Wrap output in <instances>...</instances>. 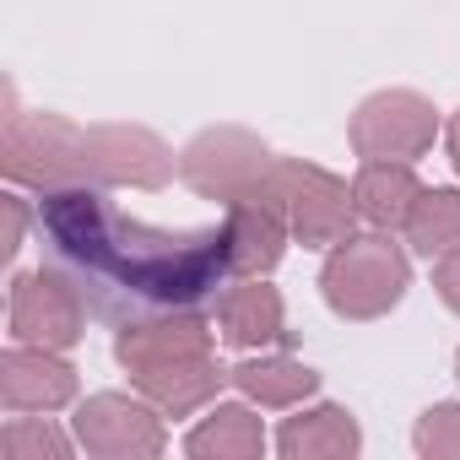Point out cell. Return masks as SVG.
<instances>
[{
	"label": "cell",
	"mask_w": 460,
	"mask_h": 460,
	"mask_svg": "<svg viewBox=\"0 0 460 460\" xmlns=\"http://www.w3.org/2000/svg\"><path fill=\"white\" fill-rule=\"evenodd\" d=\"M33 222L55 266L103 320H130L146 309H200L217 304L234 277L222 227H157L125 217L98 184L49 190Z\"/></svg>",
	"instance_id": "1"
},
{
	"label": "cell",
	"mask_w": 460,
	"mask_h": 460,
	"mask_svg": "<svg viewBox=\"0 0 460 460\" xmlns=\"http://www.w3.org/2000/svg\"><path fill=\"white\" fill-rule=\"evenodd\" d=\"M406 293H411V255L385 227H368V234H352L336 250H325L320 298L336 320H347V325L385 320L390 309H401Z\"/></svg>",
	"instance_id": "2"
},
{
	"label": "cell",
	"mask_w": 460,
	"mask_h": 460,
	"mask_svg": "<svg viewBox=\"0 0 460 460\" xmlns=\"http://www.w3.org/2000/svg\"><path fill=\"white\" fill-rule=\"evenodd\" d=\"M271 179H277V152L244 125H206L179 146V184L195 190L200 200L239 206L271 195Z\"/></svg>",
	"instance_id": "3"
},
{
	"label": "cell",
	"mask_w": 460,
	"mask_h": 460,
	"mask_svg": "<svg viewBox=\"0 0 460 460\" xmlns=\"http://www.w3.org/2000/svg\"><path fill=\"white\" fill-rule=\"evenodd\" d=\"M0 173L39 195L87 184V125L44 109H12L0 136Z\"/></svg>",
	"instance_id": "4"
},
{
	"label": "cell",
	"mask_w": 460,
	"mask_h": 460,
	"mask_svg": "<svg viewBox=\"0 0 460 460\" xmlns=\"http://www.w3.org/2000/svg\"><path fill=\"white\" fill-rule=\"evenodd\" d=\"M271 195L282 200L288 227H293V244H304V250H336L341 239L358 234V200H352V184H347L341 173L320 168V163L277 157Z\"/></svg>",
	"instance_id": "5"
},
{
	"label": "cell",
	"mask_w": 460,
	"mask_h": 460,
	"mask_svg": "<svg viewBox=\"0 0 460 460\" xmlns=\"http://www.w3.org/2000/svg\"><path fill=\"white\" fill-rule=\"evenodd\" d=\"M444 136V119L433 109V98H422L417 87H379L352 109L347 141L363 163L385 157V163H417L433 152V141Z\"/></svg>",
	"instance_id": "6"
},
{
	"label": "cell",
	"mask_w": 460,
	"mask_h": 460,
	"mask_svg": "<svg viewBox=\"0 0 460 460\" xmlns=\"http://www.w3.org/2000/svg\"><path fill=\"white\" fill-rule=\"evenodd\" d=\"M87 298L82 288L60 271V266H39V271H17L12 277V298H6V331L22 347H49V352H71L87 336Z\"/></svg>",
	"instance_id": "7"
},
{
	"label": "cell",
	"mask_w": 460,
	"mask_h": 460,
	"mask_svg": "<svg viewBox=\"0 0 460 460\" xmlns=\"http://www.w3.org/2000/svg\"><path fill=\"white\" fill-rule=\"evenodd\" d=\"M71 433L98 460H152L168 449V422L141 390L136 395L130 390H98V395L76 401Z\"/></svg>",
	"instance_id": "8"
},
{
	"label": "cell",
	"mask_w": 460,
	"mask_h": 460,
	"mask_svg": "<svg viewBox=\"0 0 460 460\" xmlns=\"http://www.w3.org/2000/svg\"><path fill=\"white\" fill-rule=\"evenodd\" d=\"M179 173V152L146 125H87V184L98 190H163Z\"/></svg>",
	"instance_id": "9"
},
{
	"label": "cell",
	"mask_w": 460,
	"mask_h": 460,
	"mask_svg": "<svg viewBox=\"0 0 460 460\" xmlns=\"http://www.w3.org/2000/svg\"><path fill=\"white\" fill-rule=\"evenodd\" d=\"M200 352H217V320H206L200 309H146V314L119 320L114 331V363L130 379L200 358Z\"/></svg>",
	"instance_id": "10"
},
{
	"label": "cell",
	"mask_w": 460,
	"mask_h": 460,
	"mask_svg": "<svg viewBox=\"0 0 460 460\" xmlns=\"http://www.w3.org/2000/svg\"><path fill=\"white\" fill-rule=\"evenodd\" d=\"M76 368L66 363V352H49V347H22L12 341L0 352V406L6 411H66L76 406Z\"/></svg>",
	"instance_id": "11"
},
{
	"label": "cell",
	"mask_w": 460,
	"mask_h": 460,
	"mask_svg": "<svg viewBox=\"0 0 460 460\" xmlns=\"http://www.w3.org/2000/svg\"><path fill=\"white\" fill-rule=\"evenodd\" d=\"M222 239H227V266L234 277H271L293 244V227H288V211L277 195H255V200H239L227 206V222H222Z\"/></svg>",
	"instance_id": "12"
},
{
	"label": "cell",
	"mask_w": 460,
	"mask_h": 460,
	"mask_svg": "<svg viewBox=\"0 0 460 460\" xmlns=\"http://www.w3.org/2000/svg\"><path fill=\"white\" fill-rule=\"evenodd\" d=\"M217 336L234 352H266L288 341V304L266 277L227 282L217 293Z\"/></svg>",
	"instance_id": "13"
},
{
	"label": "cell",
	"mask_w": 460,
	"mask_h": 460,
	"mask_svg": "<svg viewBox=\"0 0 460 460\" xmlns=\"http://www.w3.org/2000/svg\"><path fill=\"white\" fill-rule=\"evenodd\" d=\"M271 444L282 460H352L363 455V422L336 401H304L293 406V417H282Z\"/></svg>",
	"instance_id": "14"
},
{
	"label": "cell",
	"mask_w": 460,
	"mask_h": 460,
	"mask_svg": "<svg viewBox=\"0 0 460 460\" xmlns=\"http://www.w3.org/2000/svg\"><path fill=\"white\" fill-rule=\"evenodd\" d=\"M227 379H234V390L244 401H255L261 411H293V406L320 395V368H309L304 358H293L282 347L244 352L234 368H227Z\"/></svg>",
	"instance_id": "15"
},
{
	"label": "cell",
	"mask_w": 460,
	"mask_h": 460,
	"mask_svg": "<svg viewBox=\"0 0 460 460\" xmlns=\"http://www.w3.org/2000/svg\"><path fill=\"white\" fill-rule=\"evenodd\" d=\"M266 422L255 401H211L200 422L184 433L190 460H261L266 455Z\"/></svg>",
	"instance_id": "16"
},
{
	"label": "cell",
	"mask_w": 460,
	"mask_h": 460,
	"mask_svg": "<svg viewBox=\"0 0 460 460\" xmlns=\"http://www.w3.org/2000/svg\"><path fill=\"white\" fill-rule=\"evenodd\" d=\"M417 195H422V179H417V168H411V163H385V157H374V163H363V168H358V179H352L358 222L385 227V234L406 227V217H411Z\"/></svg>",
	"instance_id": "17"
},
{
	"label": "cell",
	"mask_w": 460,
	"mask_h": 460,
	"mask_svg": "<svg viewBox=\"0 0 460 460\" xmlns=\"http://www.w3.org/2000/svg\"><path fill=\"white\" fill-rule=\"evenodd\" d=\"M401 234L428 261H438L444 250H455L460 244V190L455 184H422V195H417V206H411Z\"/></svg>",
	"instance_id": "18"
},
{
	"label": "cell",
	"mask_w": 460,
	"mask_h": 460,
	"mask_svg": "<svg viewBox=\"0 0 460 460\" xmlns=\"http://www.w3.org/2000/svg\"><path fill=\"white\" fill-rule=\"evenodd\" d=\"M82 444L76 433H60L44 411H12V422L0 428V455L6 460H71Z\"/></svg>",
	"instance_id": "19"
},
{
	"label": "cell",
	"mask_w": 460,
	"mask_h": 460,
	"mask_svg": "<svg viewBox=\"0 0 460 460\" xmlns=\"http://www.w3.org/2000/svg\"><path fill=\"white\" fill-rule=\"evenodd\" d=\"M411 449L422 460H460V401H433L411 428Z\"/></svg>",
	"instance_id": "20"
},
{
	"label": "cell",
	"mask_w": 460,
	"mask_h": 460,
	"mask_svg": "<svg viewBox=\"0 0 460 460\" xmlns=\"http://www.w3.org/2000/svg\"><path fill=\"white\" fill-rule=\"evenodd\" d=\"M28 217H33V211H28V200H22L17 190H12V195H0V255H6V261H12V255L22 250Z\"/></svg>",
	"instance_id": "21"
},
{
	"label": "cell",
	"mask_w": 460,
	"mask_h": 460,
	"mask_svg": "<svg viewBox=\"0 0 460 460\" xmlns=\"http://www.w3.org/2000/svg\"><path fill=\"white\" fill-rule=\"evenodd\" d=\"M433 293H438V304L449 314H460V244L433 261Z\"/></svg>",
	"instance_id": "22"
},
{
	"label": "cell",
	"mask_w": 460,
	"mask_h": 460,
	"mask_svg": "<svg viewBox=\"0 0 460 460\" xmlns=\"http://www.w3.org/2000/svg\"><path fill=\"white\" fill-rule=\"evenodd\" d=\"M444 146H449V163H455V173H460V109L444 119Z\"/></svg>",
	"instance_id": "23"
},
{
	"label": "cell",
	"mask_w": 460,
	"mask_h": 460,
	"mask_svg": "<svg viewBox=\"0 0 460 460\" xmlns=\"http://www.w3.org/2000/svg\"><path fill=\"white\" fill-rule=\"evenodd\" d=\"M455 379H460V352H455Z\"/></svg>",
	"instance_id": "24"
}]
</instances>
